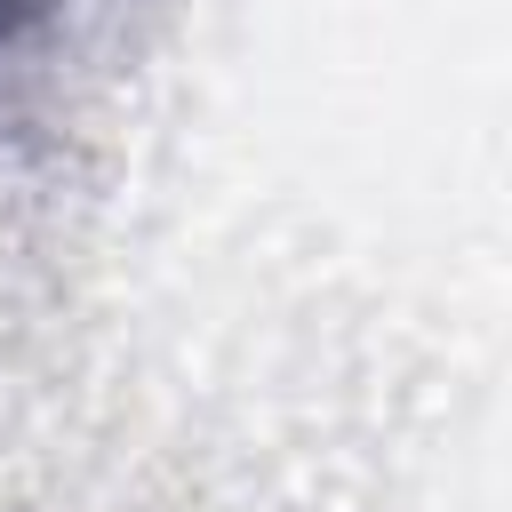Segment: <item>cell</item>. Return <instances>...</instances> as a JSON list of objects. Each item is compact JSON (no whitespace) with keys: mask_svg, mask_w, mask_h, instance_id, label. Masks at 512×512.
Returning a JSON list of instances; mask_svg holds the SVG:
<instances>
[{"mask_svg":"<svg viewBox=\"0 0 512 512\" xmlns=\"http://www.w3.org/2000/svg\"><path fill=\"white\" fill-rule=\"evenodd\" d=\"M8 8H40V0H0V24H8Z\"/></svg>","mask_w":512,"mask_h":512,"instance_id":"cell-1","label":"cell"}]
</instances>
